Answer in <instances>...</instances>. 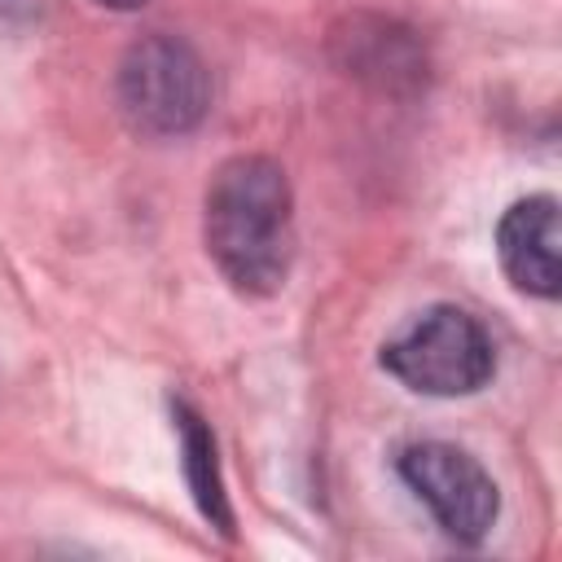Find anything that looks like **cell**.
<instances>
[{
    "label": "cell",
    "instance_id": "6da1fadb",
    "mask_svg": "<svg viewBox=\"0 0 562 562\" xmlns=\"http://www.w3.org/2000/svg\"><path fill=\"white\" fill-rule=\"evenodd\" d=\"M206 250L215 268L241 294H272L285 285L294 259L290 180L263 154L228 158L206 184L202 215Z\"/></svg>",
    "mask_w": 562,
    "mask_h": 562
},
{
    "label": "cell",
    "instance_id": "7a4b0ae2",
    "mask_svg": "<svg viewBox=\"0 0 562 562\" xmlns=\"http://www.w3.org/2000/svg\"><path fill=\"white\" fill-rule=\"evenodd\" d=\"M382 369L422 395H470L492 369V338L461 307H430L382 347Z\"/></svg>",
    "mask_w": 562,
    "mask_h": 562
},
{
    "label": "cell",
    "instance_id": "3957f363",
    "mask_svg": "<svg viewBox=\"0 0 562 562\" xmlns=\"http://www.w3.org/2000/svg\"><path fill=\"white\" fill-rule=\"evenodd\" d=\"M119 105L127 123L145 136H180L198 127L211 105V79L202 57L171 35H149L132 44L119 66Z\"/></svg>",
    "mask_w": 562,
    "mask_h": 562
},
{
    "label": "cell",
    "instance_id": "277c9868",
    "mask_svg": "<svg viewBox=\"0 0 562 562\" xmlns=\"http://www.w3.org/2000/svg\"><path fill=\"white\" fill-rule=\"evenodd\" d=\"M400 474L452 540L474 544L487 536L501 496L492 474L470 452L452 443H413L400 452Z\"/></svg>",
    "mask_w": 562,
    "mask_h": 562
},
{
    "label": "cell",
    "instance_id": "5b68a950",
    "mask_svg": "<svg viewBox=\"0 0 562 562\" xmlns=\"http://www.w3.org/2000/svg\"><path fill=\"white\" fill-rule=\"evenodd\" d=\"M496 250L518 290H527L536 299H558V290H562V224H558L553 198L536 193V198L514 202L501 215Z\"/></svg>",
    "mask_w": 562,
    "mask_h": 562
},
{
    "label": "cell",
    "instance_id": "8992f818",
    "mask_svg": "<svg viewBox=\"0 0 562 562\" xmlns=\"http://www.w3.org/2000/svg\"><path fill=\"white\" fill-rule=\"evenodd\" d=\"M176 426H180V452H184V474H189L193 501L220 531H228L233 518H228V501H224V483H220V465H215V439L189 404H176Z\"/></svg>",
    "mask_w": 562,
    "mask_h": 562
},
{
    "label": "cell",
    "instance_id": "52a82bcc",
    "mask_svg": "<svg viewBox=\"0 0 562 562\" xmlns=\"http://www.w3.org/2000/svg\"><path fill=\"white\" fill-rule=\"evenodd\" d=\"M97 4H105V9H136V4H145V0H97Z\"/></svg>",
    "mask_w": 562,
    "mask_h": 562
}]
</instances>
